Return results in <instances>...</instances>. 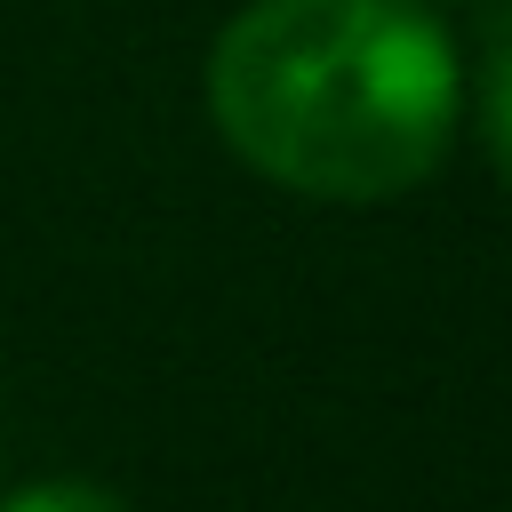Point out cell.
<instances>
[{
	"instance_id": "obj_2",
	"label": "cell",
	"mask_w": 512,
	"mask_h": 512,
	"mask_svg": "<svg viewBox=\"0 0 512 512\" xmlns=\"http://www.w3.org/2000/svg\"><path fill=\"white\" fill-rule=\"evenodd\" d=\"M0 512H128L112 488H96V480H32V488H16Z\"/></svg>"
},
{
	"instance_id": "obj_1",
	"label": "cell",
	"mask_w": 512,
	"mask_h": 512,
	"mask_svg": "<svg viewBox=\"0 0 512 512\" xmlns=\"http://www.w3.org/2000/svg\"><path fill=\"white\" fill-rule=\"evenodd\" d=\"M464 72L424 0H248L208 56L224 144L304 200H392L456 136Z\"/></svg>"
},
{
	"instance_id": "obj_3",
	"label": "cell",
	"mask_w": 512,
	"mask_h": 512,
	"mask_svg": "<svg viewBox=\"0 0 512 512\" xmlns=\"http://www.w3.org/2000/svg\"><path fill=\"white\" fill-rule=\"evenodd\" d=\"M480 128H488V152H496V168H504V184H512V48H496V64H488Z\"/></svg>"
}]
</instances>
